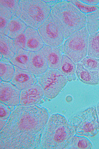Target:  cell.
I'll return each instance as SVG.
<instances>
[{
    "instance_id": "cell-12",
    "label": "cell",
    "mask_w": 99,
    "mask_h": 149,
    "mask_svg": "<svg viewBox=\"0 0 99 149\" xmlns=\"http://www.w3.org/2000/svg\"><path fill=\"white\" fill-rule=\"evenodd\" d=\"M15 72L12 78L11 83L20 91L36 83L34 74L27 70L20 69L15 67Z\"/></svg>"
},
{
    "instance_id": "cell-16",
    "label": "cell",
    "mask_w": 99,
    "mask_h": 149,
    "mask_svg": "<svg viewBox=\"0 0 99 149\" xmlns=\"http://www.w3.org/2000/svg\"><path fill=\"white\" fill-rule=\"evenodd\" d=\"M76 73L78 79L83 83L91 85L99 84V71L88 69L81 62L77 63Z\"/></svg>"
},
{
    "instance_id": "cell-25",
    "label": "cell",
    "mask_w": 99,
    "mask_h": 149,
    "mask_svg": "<svg viewBox=\"0 0 99 149\" xmlns=\"http://www.w3.org/2000/svg\"><path fill=\"white\" fill-rule=\"evenodd\" d=\"M73 5L75 6L77 9H78L83 14H89L96 12L99 9L98 6L89 5L87 4L83 3L81 2V1L77 0H71L69 1Z\"/></svg>"
},
{
    "instance_id": "cell-28",
    "label": "cell",
    "mask_w": 99,
    "mask_h": 149,
    "mask_svg": "<svg viewBox=\"0 0 99 149\" xmlns=\"http://www.w3.org/2000/svg\"><path fill=\"white\" fill-rule=\"evenodd\" d=\"M13 106H8L3 103L0 104V119L2 120H7L10 115V114L14 110Z\"/></svg>"
},
{
    "instance_id": "cell-9",
    "label": "cell",
    "mask_w": 99,
    "mask_h": 149,
    "mask_svg": "<svg viewBox=\"0 0 99 149\" xmlns=\"http://www.w3.org/2000/svg\"><path fill=\"white\" fill-rule=\"evenodd\" d=\"M44 95L40 85L35 84L21 91L19 104L24 107L36 105L41 102Z\"/></svg>"
},
{
    "instance_id": "cell-6",
    "label": "cell",
    "mask_w": 99,
    "mask_h": 149,
    "mask_svg": "<svg viewBox=\"0 0 99 149\" xmlns=\"http://www.w3.org/2000/svg\"><path fill=\"white\" fill-rule=\"evenodd\" d=\"M89 36L85 26L68 37L64 43V52L74 63H79L87 55Z\"/></svg>"
},
{
    "instance_id": "cell-23",
    "label": "cell",
    "mask_w": 99,
    "mask_h": 149,
    "mask_svg": "<svg viewBox=\"0 0 99 149\" xmlns=\"http://www.w3.org/2000/svg\"><path fill=\"white\" fill-rule=\"evenodd\" d=\"M87 29L89 34L97 32L99 29V9L86 16Z\"/></svg>"
},
{
    "instance_id": "cell-1",
    "label": "cell",
    "mask_w": 99,
    "mask_h": 149,
    "mask_svg": "<svg viewBox=\"0 0 99 149\" xmlns=\"http://www.w3.org/2000/svg\"><path fill=\"white\" fill-rule=\"evenodd\" d=\"M49 118L48 111L43 107H17L1 131L0 149L38 148Z\"/></svg>"
},
{
    "instance_id": "cell-31",
    "label": "cell",
    "mask_w": 99,
    "mask_h": 149,
    "mask_svg": "<svg viewBox=\"0 0 99 149\" xmlns=\"http://www.w3.org/2000/svg\"><path fill=\"white\" fill-rule=\"evenodd\" d=\"M7 123V121L5 120H2L1 119L0 120V130H2L3 129V127H5L6 124Z\"/></svg>"
},
{
    "instance_id": "cell-14",
    "label": "cell",
    "mask_w": 99,
    "mask_h": 149,
    "mask_svg": "<svg viewBox=\"0 0 99 149\" xmlns=\"http://www.w3.org/2000/svg\"><path fill=\"white\" fill-rule=\"evenodd\" d=\"M40 51L45 58L49 69H59L61 66L62 56L60 50L57 47L45 44Z\"/></svg>"
},
{
    "instance_id": "cell-24",
    "label": "cell",
    "mask_w": 99,
    "mask_h": 149,
    "mask_svg": "<svg viewBox=\"0 0 99 149\" xmlns=\"http://www.w3.org/2000/svg\"><path fill=\"white\" fill-rule=\"evenodd\" d=\"M15 69L14 65L8 63H0L1 81L9 82L14 76Z\"/></svg>"
},
{
    "instance_id": "cell-22",
    "label": "cell",
    "mask_w": 99,
    "mask_h": 149,
    "mask_svg": "<svg viewBox=\"0 0 99 149\" xmlns=\"http://www.w3.org/2000/svg\"><path fill=\"white\" fill-rule=\"evenodd\" d=\"M68 149H91L93 145L91 141L87 138L81 136H74L71 141V143L67 147Z\"/></svg>"
},
{
    "instance_id": "cell-27",
    "label": "cell",
    "mask_w": 99,
    "mask_h": 149,
    "mask_svg": "<svg viewBox=\"0 0 99 149\" xmlns=\"http://www.w3.org/2000/svg\"><path fill=\"white\" fill-rule=\"evenodd\" d=\"M10 19L5 15L0 14V34L7 36Z\"/></svg>"
},
{
    "instance_id": "cell-30",
    "label": "cell",
    "mask_w": 99,
    "mask_h": 149,
    "mask_svg": "<svg viewBox=\"0 0 99 149\" xmlns=\"http://www.w3.org/2000/svg\"><path fill=\"white\" fill-rule=\"evenodd\" d=\"M81 2L89 5L95 6L99 3V0H82Z\"/></svg>"
},
{
    "instance_id": "cell-4",
    "label": "cell",
    "mask_w": 99,
    "mask_h": 149,
    "mask_svg": "<svg viewBox=\"0 0 99 149\" xmlns=\"http://www.w3.org/2000/svg\"><path fill=\"white\" fill-rule=\"evenodd\" d=\"M20 17L28 26L38 29L51 13V7L44 1L21 0Z\"/></svg>"
},
{
    "instance_id": "cell-11",
    "label": "cell",
    "mask_w": 99,
    "mask_h": 149,
    "mask_svg": "<svg viewBox=\"0 0 99 149\" xmlns=\"http://www.w3.org/2000/svg\"><path fill=\"white\" fill-rule=\"evenodd\" d=\"M48 68L47 61L40 50L30 52L27 63V71L34 75L40 76L45 73Z\"/></svg>"
},
{
    "instance_id": "cell-2",
    "label": "cell",
    "mask_w": 99,
    "mask_h": 149,
    "mask_svg": "<svg viewBox=\"0 0 99 149\" xmlns=\"http://www.w3.org/2000/svg\"><path fill=\"white\" fill-rule=\"evenodd\" d=\"M75 134L74 129L63 115L57 113L49 118L41 137L39 149H67Z\"/></svg>"
},
{
    "instance_id": "cell-15",
    "label": "cell",
    "mask_w": 99,
    "mask_h": 149,
    "mask_svg": "<svg viewBox=\"0 0 99 149\" xmlns=\"http://www.w3.org/2000/svg\"><path fill=\"white\" fill-rule=\"evenodd\" d=\"M21 3L19 0H0V14L10 19L20 17Z\"/></svg>"
},
{
    "instance_id": "cell-26",
    "label": "cell",
    "mask_w": 99,
    "mask_h": 149,
    "mask_svg": "<svg viewBox=\"0 0 99 149\" xmlns=\"http://www.w3.org/2000/svg\"><path fill=\"white\" fill-rule=\"evenodd\" d=\"M81 62L88 69L99 71V59L98 58L86 56L81 61Z\"/></svg>"
},
{
    "instance_id": "cell-32",
    "label": "cell",
    "mask_w": 99,
    "mask_h": 149,
    "mask_svg": "<svg viewBox=\"0 0 99 149\" xmlns=\"http://www.w3.org/2000/svg\"><path fill=\"white\" fill-rule=\"evenodd\" d=\"M96 109H97V113L98 115V117H99V102L98 103L97 105V107H96Z\"/></svg>"
},
{
    "instance_id": "cell-29",
    "label": "cell",
    "mask_w": 99,
    "mask_h": 149,
    "mask_svg": "<svg viewBox=\"0 0 99 149\" xmlns=\"http://www.w3.org/2000/svg\"><path fill=\"white\" fill-rule=\"evenodd\" d=\"M14 43L17 49H22L25 50L26 48V37L24 32L18 36L14 39Z\"/></svg>"
},
{
    "instance_id": "cell-7",
    "label": "cell",
    "mask_w": 99,
    "mask_h": 149,
    "mask_svg": "<svg viewBox=\"0 0 99 149\" xmlns=\"http://www.w3.org/2000/svg\"><path fill=\"white\" fill-rule=\"evenodd\" d=\"M67 81L66 77L57 69H49L38 78V84L43 90L44 96L49 99L57 97Z\"/></svg>"
},
{
    "instance_id": "cell-3",
    "label": "cell",
    "mask_w": 99,
    "mask_h": 149,
    "mask_svg": "<svg viewBox=\"0 0 99 149\" xmlns=\"http://www.w3.org/2000/svg\"><path fill=\"white\" fill-rule=\"evenodd\" d=\"M51 15L61 29L64 39L85 27V15L69 1H61L51 8Z\"/></svg>"
},
{
    "instance_id": "cell-8",
    "label": "cell",
    "mask_w": 99,
    "mask_h": 149,
    "mask_svg": "<svg viewBox=\"0 0 99 149\" xmlns=\"http://www.w3.org/2000/svg\"><path fill=\"white\" fill-rule=\"evenodd\" d=\"M39 34L46 45L58 47L64 41V36L55 20L50 14L45 22L38 29Z\"/></svg>"
},
{
    "instance_id": "cell-13",
    "label": "cell",
    "mask_w": 99,
    "mask_h": 149,
    "mask_svg": "<svg viewBox=\"0 0 99 149\" xmlns=\"http://www.w3.org/2000/svg\"><path fill=\"white\" fill-rule=\"evenodd\" d=\"M24 34L26 37V50L37 52L43 47L44 42L36 29L28 26Z\"/></svg>"
},
{
    "instance_id": "cell-18",
    "label": "cell",
    "mask_w": 99,
    "mask_h": 149,
    "mask_svg": "<svg viewBox=\"0 0 99 149\" xmlns=\"http://www.w3.org/2000/svg\"><path fill=\"white\" fill-rule=\"evenodd\" d=\"M30 52L22 49L17 50L9 61L11 64L20 69L27 70V65Z\"/></svg>"
},
{
    "instance_id": "cell-5",
    "label": "cell",
    "mask_w": 99,
    "mask_h": 149,
    "mask_svg": "<svg viewBox=\"0 0 99 149\" xmlns=\"http://www.w3.org/2000/svg\"><path fill=\"white\" fill-rule=\"evenodd\" d=\"M69 123L77 135L94 137L99 132V119L96 107L78 112L71 117Z\"/></svg>"
},
{
    "instance_id": "cell-17",
    "label": "cell",
    "mask_w": 99,
    "mask_h": 149,
    "mask_svg": "<svg viewBox=\"0 0 99 149\" xmlns=\"http://www.w3.org/2000/svg\"><path fill=\"white\" fill-rule=\"evenodd\" d=\"M17 51L14 39L8 36L0 34V52L1 55L10 60Z\"/></svg>"
},
{
    "instance_id": "cell-10",
    "label": "cell",
    "mask_w": 99,
    "mask_h": 149,
    "mask_svg": "<svg viewBox=\"0 0 99 149\" xmlns=\"http://www.w3.org/2000/svg\"><path fill=\"white\" fill-rule=\"evenodd\" d=\"M20 90L12 83L1 81L0 101L1 103L8 106L19 105L20 102Z\"/></svg>"
},
{
    "instance_id": "cell-20",
    "label": "cell",
    "mask_w": 99,
    "mask_h": 149,
    "mask_svg": "<svg viewBox=\"0 0 99 149\" xmlns=\"http://www.w3.org/2000/svg\"><path fill=\"white\" fill-rule=\"evenodd\" d=\"M87 55L99 59V31L89 34Z\"/></svg>"
},
{
    "instance_id": "cell-21",
    "label": "cell",
    "mask_w": 99,
    "mask_h": 149,
    "mask_svg": "<svg viewBox=\"0 0 99 149\" xmlns=\"http://www.w3.org/2000/svg\"><path fill=\"white\" fill-rule=\"evenodd\" d=\"M59 70L66 76H71L76 71L75 63L66 55H62V63Z\"/></svg>"
},
{
    "instance_id": "cell-19",
    "label": "cell",
    "mask_w": 99,
    "mask_h": 149,
    "mask_svg": "<svg viewBox=\"0 0 99 149\" xmlns=\"http://www.w3.org/2000/svg\"><path fill=\"white\" fill-rule=\"evenodd\" d=\"M27 27L26 24L19 17L12 19L9 24L7 36L12 39H15L20 34L25 32Z\"/></svg>"
}]
</instances>
